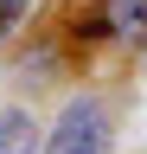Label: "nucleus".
I'll use <instances>...</instances> for the list:
<instances>
[{"label":"nucleus","instance_id":"f257e3e1","mask_svg":"<svg viewBox=\"0 0 147 154\" xmlns=\"http://www.w3.org/2000/svg\"><path fill=\"white\" fill-rule=\"evenodd\" d=\"M45 154H109V109L96 103V96L64 103V116L45 135Z\"/></svg>","mask_w":147,"mask_h":154},{"label":"nucleus","instance_id":"f03ea898","mask_svg":"<svg viewBox=\"0 0 147 154\" xmlns=\"http://www.w3.org/2000/svg\"><path fill=\"white\" fill-rule=\"evenodd\" d=\"M0 154H39V122L26 109H0Z\"/></svg>","mask_w":147,"mask_h":154},{"label":"nucleus","instance_id":"7ed1b4c3","mask_svg":"<svg viewBox=\"0 0 147 154\" xmlns=\"http://www.w3.org/2000/svg\"><path fill=\"white\" fill-rule=\"evenodd\" d=\"M102 32H115V38H147V0H109V7H102Z\"/></svg>","mask_w":147,"mask_h":154},{"label":"nucleus","instance_id":"20e7f679","mask_svg":"<svg viewBox=\"0 0 147 154\" xmlns=\"http://www.w3.org/2000/svg\"><path fill=\"white\" fill-rule=\"evenodd\" d=\"M26 7H32V0H0V32H13V26H19Z\"/></svg>","mask_w":147,"mask_h":154}]
</instances>
